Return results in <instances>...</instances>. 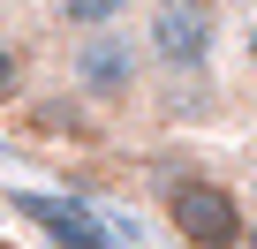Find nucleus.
Returning <instances> with one entry per match:
<instances>
[{
    "mask_svg": "<svg viewBox=\"0 0 257 249\" xmlns=\"http://www.w3.org/2000/svg\"><path fill=\"white\" fill-rule=\"evenodd\" d=\"M249 211H257V166H249Z\"/></svg>",
    "mask_w": 257,
    "mask_h": 249,
    "instance_id": "obj_9",
    "label": "nucleus"
},
{
    "mask_svg": "<svg viewBox=\"0 0 257 249\" xmlns=\"http://www.w3.org/2000/svg\"><path fill=\"white\" fill-rule=\"evenodd\" d=\"M242 249H257V211H249V234H242Z\"/></svg>",
    "mask_w": 257,
    "mask_h": 249,
    "instance_id": "obj_8",
    "label": "nucleus"
},
{
    "mask_svg": "<svg viewBox=\"0 0 257 249\" xmlns=\"http://www.w3.org/2000/svg\"><path fill=\"white\" fill-rule=\"evenodd\" d=\"M137 38H144L152 76H167L174 91L212 98V61H219V8L212 0H152Z\"/></svg>",
    "mask_w": 257,
    "mask_h": 249,
    "instance_id": "obj_1",
    "label": "nucleus"
},
{
    "mask_svg": "<svg viewBox=\"0 0 257 249\" xmlns=\"http://www.w3.org/2000/svg\"><path fill=\"white\" fill-rule=\"evenodd\" d=\"M16 211H31L61 249H113V241H106V226H91V211H83V204H68V196H16Z\"/></svg>",
    "mask_w": 257,
    "mask_h": 249,
    "instance_id": "obj_4",
    "label": "nucleus"
},
{
    "mask_svg": "<svg viewBox=\"0 0 257 249\" xmlns=\"http://www.w3.org/2000/svg\"><path fill=\"white\" fill-rule=\"evenodd\" d=\"M23 91H31V61H23V46L8 31H0V106H16Z\"/></svg>",
    "mask_w": 257,
    "mask_h": 249,
    "instance_id": "obj_6",
    "label": "nucleus"
},
{
    "mask_svg": "<svg viewBox=\"0 0 257 249\" xmlns=\"http://www.w3.org/2000/svg\"><path fill=\"white\" fill-rule=\"evenodd\" d=\"M159 219L182 249H242V234H249V204L219 174H167L159 181Z\"/></svg>",
    "mask_w": 257,
    "mask_h": 249,
    "instance_id": "obj_3",
    "label": "nucleus"
},
{
    "mask_svg": "<svg viewBox=\"0 0 257 249\" xmlns=\"http://www.w3.org/2000/svg\"><path fill=\"white\" fill-rule=\"evenodd\" d=\"M128 16H137V0H46V23L68 31V38H83V31H113V23H128Z\"/></svg>",
    "mask_w": 257,
    "mask_h": 249,
    "instance_id": "obj_5",
    "label": "nucleus"
},
{
    "mask_svg": "<svg viewBox=\"0 0 257 249\" xmlns=\"http://www.w3.org/2000/svg\"><path fill=\"white\" fill-rule=\"evenodd\" d=\"M68 91H76L91 113H128V106H144V91H152L144 38L128 31V23L68 38Z\"/></svg>",
    "mask_w": 257,
    "mask_h": 249,
    "instance_id": "obj_2",
    "label": "nucleus"
},
{
    "mask_svg": "<svg viewBox=\"0 0 257 249\" xmlns=\"http://www.w3.org/2000/svg\"><path fill=\"white\" fill-rule=\"evenodd\" d=\"M234 53H242V76H249V83H257V16H249V23H242V31H234Z\"/></svg>",
    "mask_w": 257,
    "mask_h": 249,
    "instance_id": "obj_7",
    "label": "nucleus"
}]
</instances>
